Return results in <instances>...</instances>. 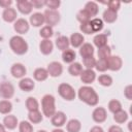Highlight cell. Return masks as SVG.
Masks as SVG:
<instances>
[{"label": "cell", "instance_id": "cell-11", "mask_svg": "<svg viewBox=\"0 0 132 132\" xmlns=\"http://www.w3.org/2000/svg\"><path fill=\"white\" fill-rule=\"evenodd\" d=\"M107 65L108 69H110L111 71H119L122 68L123 61L119 56H110L109 58H107Z\"/></svg>", "mask_w": 132, "mask_h": 132}, {"label": "cell", "instance_id": "cell-50", "mask_svg": "<svg viewBox=\"0 0 132 132\" xmlns=\"http://www.w3.org/2000/svg\"><path fill=\"white\" fill-rule=\"evenodd\" d=\"M90 132H104V130H103L102 127H100V126H94V127L91 128Z\"/></svg>", "mask_w": 132, "mask_h": 132}, {"label": "cell", "instance_id": "cell-35", "mask_svg": "<svg viewBox=\"0 0 132 132\" xmlns=\"http://www.w3.org/2000/svg\"><path fill=\"white\" fill-rule=\"evenodd\" d=\"M110 56H111V50L107 44L98 48V57H99V59H107Z\"/></svg>", "mask_w": 132, "mask_h": 132}, {"label": "cell", "instance_id": "cell-6", "mask_svg": "<svg viewBox=\"0 0 132 132\" xmlns=\"http://www.w3.org/2000/svg\"><path fill=\"white\" fill-rule=\"evenodd\" d=\"M14 94V87L12 86L11 82L8 81H4L2 84H0V96L2 98L6 99H10Z\"/></svg>", "mask_w": 132, "mask_h": 132}, {"label": "cell", "instance_id": "cell-16", "mask_svg": "<svg viewBox=\"0 0 132 132\" xmlns=\"http://www.w3.org/2000/svg\"><path fill=\"white\" fill-rule=\"evenodd\" d=\"M19 125L18 119L13 114H8L3 119V126L5 127V129L8 130H13L16 128V126Z\"/></svg>", "mask_w": 132, "mask_h": 132}, {"label": "cell", "instance_id": "cell-30", "mask_svg": "<svg viewBox=\"0 0 132 132\" xmlns=\"http://www.w3.org/2000/svg\"><path fill=\"white\" fill-rule=\"evenodd\" d=\"M26 108L28 109V111L38 110L39 103L36 100V98H34V97H28L27 100H26Z\"/></svg>", "mask_w": 132, "mask_h": 132}, {"label": "cell", "instance_id": "cell-47", "mask_svg": "<svg viewBox=\"0 0 132 132\" xmlns=\"http://www.w3.org/2000/svg\"><path fill=\"white\" fill-rule=\"evenodd\" d=\"M124 95L125 97L128 99V100H131L132 99V86L131 85H128L125 90H124Z\"/></svg>", "mask_w": 132, "mask_h": 132}, {"label": "cell", "instance_id": "cell-42", "mask_svg": "<svg viewBox=\"0 0 132 132\" xmlns=\"http://www.w3.org/2000/svg\"><path fill=\"white\" fill-rule=\"evenodd\" d=\"M84 65L87 69H93L96 65V59L94 57H89L84 59Z\"/></svg>", "mask_w": 132, "mask_h": 132}, {"label": "cell", "instance_id": "cell-29", "mask_svg": "<svg viewBox=\"0 0 132 132\" xmlns=\"http://www.w3.org/2000/svg\"><path fill=\"white\" fill-rule=\"evenodd\" d=\"M28 119L31 124H38L42 121V114L39 110H34V111H29L28 112Z\"/></svg>", "mask_w": 132, "mask_h": 132}, {"label": "cell", "instance_id": "cell-26", "mask_svg": "<svg viewBox=\"0 0 132 132\" xmlns=\"http://www.w3.org/2000/svg\"><path fill=\"white\" fill-rule=\"evenodd\" d=\"M82 70H84L82 69V66L78 62H73L68 67V72L72 76H78V75H80V73L82 72Z\"/></svg>", "mask_w": 132, "mask_h": 132}, {"label": "cell", "instance_id": "cell-49", "mask_svg": "<svg viewBox=\"0 0 132 132\" xmlns=\"http://www.w3.org/2000/svg\"><path fill=\"white\" fill-rule=\"evenodd\" d=\"M108 132H123V129H122L120 126L113 125V126H110V127H109Z\"/></svg>", "mask_w": 132, "mask_h": 132}, {"label": "cell", "instance_id": "cell-24", "mask_svg": "<svg viewBox=\"0 0 132 132\" xmlns=\"http://www.w3.org/2000/svg\"><path fill=\"white\" fill-rule=\"evenodd\" d=\"M69 45H70L69 38L67 36H60V37H58L56 39V46L60 51H62V52H64L65 50H67L69 47Z\"/></svg>", "mask_w": 132, "mask_h": 132}, {"label": "cell", "instance_id": "cell-40", "mask_svg": "<svg viewBox=\"0 0 132 132\" xmlns=\"http://www.w3.org/2000/svg\"><path fill=\"white\" fill-rule=\"evenodd\" d=\"M96 69L100 72H104L108 69V65H107V59H99L96 60V65H95Z\"/></svg>", "mask_w": 132, "mask_h": 132}, {"label": "cell", "instance_id": "cell-48", "mask_svg": "<svg viewBox=\"0 0 132 132\" xmlns=\"http://www.w3.org/2000/svg\"><path fill=\"white\" fill-rule=\"evenodd\" d=\"M11 4H12V1L11 0H0V6L3 7L4 9L10 7Z\"/></svg>", "mask_w": 132, "mask_h": 132}, {"label": "cell", "instance_id": "cell-8", "mask_svg": "<svg viewBox=\"0 0 132 132\" xmlns=\"http://www.w3.org/2000/svg\"><path fill=\"white\" fill-rule=\"evenodd\" d=\"M29 23L27 20L21 18V19H18L15 22H14V25H13V29L16 33L19 34H26L28 31H29Z\"/></svg>", "mask_w": 132, "mask_h": 132}, {"label": "cell", "instance_id": "cell-25", "mask_svg": "<svg viewBox=\"0 0 132 132\" xmlns=\"http://www.w3.org/2000/svg\"><path fill=\"white\" fill-rule=\"evenodd\" d=\"M76 58V54L73 50H70V48H67L65 50L63 53H62V60L65 62V63H73L74 60Z\"/></svg>", "mask_w": 132, "mask_h": 132}, {"label": "cell", "instance_id": "cell-36", "mask_svg": "<svg viewBox=\"0 0 132 132\" xmlns=\"http://www.w3.org/2000/svg\"><path fill=\"white\" fill-rule=\"evenodd\" d=\"M54 34V30H53V27H50V26H44L41 28L40 32H39V35L43 38V39H50Z\"/></svg>", "mask_w": 132, "mask_h": 132}, {"label": "cell", "instance_id": "cell-28", "mask_svg": "<svg viewBox=\"0 0 132 132\" xmlns=\"http://www.w3.org/2000/svg\"><path fill=\"white\" fill-rule=\"evenodd\" d=\"M118 19V13L117 11H113L111 9H106L104 12H103V21L106 22V23H113L116 22Z\"/></svg>", "mask_w": 132, "mask_h": 132}, {"label": "cell", "instance_id": "cell-13", "mask_svg": "<svg viewBox=\"0 0 132 132\" xmlns=\"http://www.w3.org/2000/svg\"><path fill=\"white\" fill-rule=\"evenodd\" d=\"M80 80L86 84V85H89V84H92L95 78H96V73L94 72L93 69H85L82 70V72L80 73Z\"/></svg>", "mask_w": 132, "mask_h": 132}, {"label": "cell", "instance_id": "cell-14", "mask_svg": "<svg viewBox=\"0 0 132 132\" xmlns=\"http://www.w3.org/2000/svg\"><path fill=\"white\" fill-rule=\"evenodd\" d=\"M35 87L34 80L29 77H23L19 82V88L24 92H31Z\"/></svg>", "mask_w": 132, "mask_h": 132}, {"label": "cell", "instance_id": "cell-44", "mask_svg": "<svg viewBox=\"0 0 132 132\" xmlns=\"http://www.w3.org/2000/svg\"><path fill=\"white\" fill-rule=\"evenodd\" d=\"M61 2L59 0H47L45 1V6H47V8L52 9V10H56L59 6H60Z\"/></svg>", "mask_w": 132, "mask_h": 132}, {"label": "cell", "instance_id": "cell-10", "mask_svg": "<svg viewBox=\"0 0 132 132\" xmlns=\"http://www.w3.org/2000/svg\"><path fill=\"white\" fill-rule=\"evenodd\" d=\"M66 120H67L66 114H65L63 111H56V112L54 113V116L51 118L52 124H53L55 127H57V128H60V127L64 126L65 123H66Z\"/></svg>", "mask_w": 132, "mask_h": 132}, {"label": "cell", "instance_id": "cell-3", "mask_svg": "<svg viewBox=\"0 0 132 132\" xmlns=\"http://www.w3.org/2000/svg\"><path fill=\"white\" fill-rule=\"evenodd\" d=\"M55 97L53 95L46 94L41 99V108L42 112L45 117L52 118L56 112V105H55Z\"/></svg>", "mask_w": 132, "mask_h": 132}, {"label": "cell", "instance_id": "cell-18", "mask_svg": "<svg viewBox=\"0 0 132 132\" xmlns=\"http://www.w3.org/2000/svg\"><path fill=\"white\" fill-rule=\"evenodd\" d=\"M54 44L50 39H43L39 43V50L43 55H50L53 52Z\"/></svg>", "mask_w": 132, "mask_h": 132}, {"label": "cell", "instance_id": "cell-51", "mask_svg": "<svg viewBox=\"0 0 132 132\" xmlns=\"http://www.w3.org/2000/svg\"><path fill=\"white\" fill-rule=\"evenodd\" d=\"M52 132H64V130H62V129H60V128H56V129H54Z\"/></svg>", "mask_w": 132, "mask_h": 132}, {"label": "cell", "instance_id": "cell-21", "mask_svg": "<svg viewBox=\"0 0 132 132\" xmlns=\"http://www.w3.org/2000/svg\"><path fill=\"white\" fill-rule=\"evenodd\" d=\"M44 23V16L43 13L40 12H35L30 16V24L33 27H41Z\"/></svg>", "mask_w": 132, "mask_h": 132}, {"label": "cell", "instance_id": "cell-17", "mask_svg": "<svg viewBox=\"0 0 132 132\" xmlns=\"http://www.w3.org/2000/svg\"><path fill=\"white\" fill-rule=\"evenodd\" d=\"M16 10L14 8H11V7H8V8H5L2 12V19L7 22V23H12L16 20Z\"/></svg>", "mask_w": 132, "mask_h": 132}, {"label": "cell", "instance_id": "cell-32", "mask_svg": "<svg viewBox=\"0 0 132 132\" xmlns=\"http://www.w3.org/2000/svg\"><path fill=\"white\" fill-rule=\"evenodd\" d=\"M113 120L118 124H123L128 120V113L125 110L121 109V110H119V111L113 113Z\"/></svg>", "mask_w": 132, "mask_h": 132}, {"label": "cell", "instance_id": "cell-5", "mask_svg": "<svg viewBox=\"0 0 132 132\" xmlns=\"http://www.w3.org/2000/svg\"><path fill=\"white\" fill-rule=\"evenodd\" d=\"M44 16V23H46L47 26L54 27L60 22V13L57 10L46 9L43 13Z\"/></svg>", "mask_w": 132, "mask_h": 132}, {"label": "cell", "instance_id": "cell-12", "mask_svg": "<svg viewBox=\"0 0 132 132\" xmlns=\"http://www.w3.org/2000/svg\"><path fill=\"white\" fill-rule=\"evenodd\" d=\"M26 67L22 63H14L10 68V73L15 78H23L26 74Z\"/></svg>", "mask_w": 132, "mask_h": 132}, {"label": "cell", "instance_id": "cell-53", "mask_svg": "<svg viewBox=\"0 0 132 132\" xmlns=\"http://www.w3.org/2000/svg\"><path fill=\"white\" fill-rule=\"evenodd\" d=\"M37 132H46V131H45V130H38Z\"/></svg>", "mask_w": 132, "mask_h": 132}, {"label": "cell", "instance_id": "cell-31", "mask_svg": "<svg viewBox=\"0 0 132 132\" xmlns=\"http://www.w3.org/2000/svg\"><path fill=\"white\" fill-rule=\"evenodd\" d=\"M94 44L99 48L107 44V35L106 34H97L93 39Z\"/></svg>", "mask_w": 132, "mask_h": 132}, {"label": "cell", "instance_id": "cell-23", "mask_svg": "<svg viewBox=\"0 0 132 132\" xmlns=\"http://www.w3.org/2000/svg\"><path fill=\"white\" fill-rule=\"evenodd\" d=\"M81 128V124L78 120L76 119H71L67 125H66V130L67 132H79Z\"/></svg>", "mask_w": 132, "mask_h": 132}, {"label": "cell", "instance_id": "cell-33", "mask_svg": "<svg viewBox=\"0 0 132 132\" xmlns=\"http://www.w3.org/2000/svg\"><path fill=\"white\" fill-rule=\"evenodd\" d=\"M12 110V104L9 100H1L0 101V113L8 114Z\"/></svg>", "mask_w": 132, "mask_h": 132}, {"label": "cell", "instance_id": "cell-2", "mask_svg": "<svg viewBox=\"0 0 132 132\" xmlns=\"http://www.w3.org/2000/svg\"><path fill=\"white\" fill-rule=\"evenodd\" d=\"M9 46L11 51L16 55H24L28 51V43L27 41L20 35L12 36L9 40Z\"/></svg>", "mask_w": 132, "mask_h": 132}, {"label": "cell", "instance_id": "cell-45", "mask_svg": "<svg viewBox=\"0 0 132 132\" xmlns=\"http://www.w3.org/2000/svg\"><path fill=\"white\" fill-rule=\"evenodd\" d=\"M107 6H108V9H111L113 11H118L121 7V2L116 1V0H111V1L107 2Z\"/></svg>", "mask_w": 132, "mask_h": 132}, {"label": "cell", "instance_id": "cell-7", "mask_svg": "<svg viewBox=\"0 0 132 132\" xmlns=\"http://www.w3.org/2000/svg\"><path fill=\"white\" fill-rule=\"evenodd\" d=\"M92 119L96 123H103L107 119V112L104 107H96L92 112Z\"/></svg>", "mask_w": 132, "mask_h": 132}, {"label": "cell", "instance_id": "cell-39", "mask_svg": "<svg viewBox=\"0 0 132 132\" xmlns=\"http://www.w3.org/2000/svg\"><path fill=\"white\" fill-rule=\"evenodd\" d=\"M76 19H77V21H78L80 24H82V23H87V22H90V21H91V16H90V14H89L85 9H81V10H79V11L77 12V14H76Z\"/></svg>", "mask_w": 132, "mask_h": 132}, {"label": "cell", "instance_id": "cell-19", "mask_svg": "<svg viewBox=\"0 0 132 132\" xmlns=\"http://www.w3.org/2000/svg\"><path fill=\"white\" fill-rule=\"evenodd\" d=\"M79 55L85 59L89 57H93L94 55V47L91 43H84L79 48Z\"/></svg>", "mask_w": 132, "mask_h": 132}, {"label": "cell", "instance_id": "cell-9", "mask_svg": "<svg viewBox=\"0 0 132 132\" xmlns=\"http://www.w3.org/2000/svg\"><path fill=\"white\" fill-rule=\"evenodd\" d=\"M47 72H48V75L53 76V77H58L62 74L63 72V66L61 63L59 62H51L48 65H47Z\"/></svg>", "mask_w": 132, "mask_h": 132}, {"label": "cell", "instance_id": "cell-4", "mask_svg": "<svg viewBox=\"0 0 132 132\" xmlns=\"http://www.w3.org/2000/svg\"><path fill=\"white\" fill-rule=\"evenodd\" d=\"M58 93L63 99L67 100V101H72L75 98V95H76L72 86H70L69 84H66V82H62V84L59 85Z\"/></svg>", "mask_w": 132, "mask_h": 132}, {"label": "cell", "instance_id": "cell-34", "mask_svg": "<svg viewBox=\"0 0 132 132\" xmlns=\"http://www.w3.org/2000/svg\"><path fill=\"white\" fill-rule=\"evenodd\" d=\"M90 24H91V27H92V30L93 32H99L103 29V21L101 19H98V18H95L93 20L90 21Z\"/></svg>", "mask_w": 132, "mask_h": 132}, {"label": "cell", "instance_id": "cell-38", "mask_svg": "<svg viewBox=\"0 0 132 132\" xmlns=\"http://www.w3.org/2000/svg\"><path fill=\"white\" fill-rule=\"evenodd\" d=\"M108 109H109L110 112L114 113V112H117V111L122 109V104H121V102L119 100L112 99V100H110L108 102Z\"/></svg>", "mask_w": 132, "mask_h": 132}, {"label": "cell", "instance_id": "cell-43", "mask_svg": "<svg viewBox=\"0 0 132 132\" xmlns=\"http://www.w3.org/2000/svg\"><path fill=\"white\" fill-rule=\"evenodd\" d=\"M80 31L82 33H86V34H93V30H92V27H91V24L90 22H87V23H82L80 24V27H79Z\"/></svg>", "mask_w": 132, "mask_h": 132}, {"label": "cell", "instance_id": "cell-15", "mask_svg": "<svg viewBox=\"0 0 132 132\" xmlns=\"http://www.w3.org/2000/svg\"><path fill=\"white\" fill-rule=\"evenodd\" d=\"M16 6L19 11L23 14H29L33 9L31 1H28V0H19L16 2Z\"/></svg>", "mask_w": 132, "mask_h": 132}, {"label": "cell", "instance_id": "cell-52", "mask_svg": "<svg viewBox=\"0 0 132 132\" xmlns=\"http://www.w3.org/2000/svg\"><path fill=\"white\" fill-rule=\"evenodd\" d=\"M0 132H5V127L3 126V124H0Z\"/></svg>", "mask_w": 132, "mask_h": 132}, {"label": "cell", "instance_id": "cell-27", "mask_svg": "<svg viewBox=\"0 0 132 132\" xmlns=\"http://www.w3.org/2000/svg\"><path fill=\"white\" fill-rule=\"evenodd\" d=\"M84 9H85V10L90 14V16L92 18V16H95V15L98 13L99 7H98V5H97L96 2H94V1H90V2H87V3H86Z\"/></svg>", "mask_w": 132, "mask_h": 132}, {"label": "cell", "instance_id": "cell-37", "mask_svg": "<svg viewBox=\"0 0 132 132\" xmlns=\"http://www.w3.org/2000/svg\"><path fill=\"white\" fill-rule=\"evenodd\" d=\"M98 82L103 87H109L112 85V77L107 74H101L98 77Z\"/></svg>", "mask_w": 132, "mask_h": 132}, {"label": "cell", "instance_id": "cell-41", "mask_svg": "<svg viewBox=\"0 0 132 132\" xmlns=\"http://www.w3.org/2000/svg\"><path fill=\"white\" fill-rule=\"evenodd\" d=\"M19 131L20 132H33V126L28 121H22L19 124Z\"/></svg>", "mask_w": 132, "mask_h": 132}, {"label": "cell", "instance_id": "cell-20", "mask_svg": "<svg viewBox=\"0 0 132 132\" xmlns=\"http://www.w3.org/2000/svg\"><path fill=\"white\" fill-rule=\"evenodd\" d=\"M84 36L80 33H73L69 38V43L73 47H80L84 44Z\"/></svg>", "mask_w": 132, "mask_h": 132}, {"label": "cell", "instance_id": "cell-1", "mask_svg": "<svg viewBox=\"0 0 132 132\" xmlns=\"http://www.w3.org/2000/svg\"><path fill=\"white\" fill-rule=\"evenodd\" d=\"M77 95H78V98L82 102H85L86 104H88L90 106L97 105V103L99 101L98 94L96 93V91L92 87H89V86L80 87L79 90H78Z\"/></svg>", "mask_w": 132, "mask_h": 132}, {"label": "cell", "instance_id": "cell-22", "mask_svg": "<svg viewBox=\"0 0 132 132\" xmlns=\"http://www.w3.org/2000/svg\"><path fill=\"white\" fill-rule=\"evenodd\" d=\"M33 76H34L35 80H37V81H43V80H45L48 77V72H47V70L45 68L39 67V68H36L34 70Z\"/></svg>", "mask_w": 132, "mask_h": 132}, {"label": "cell", "instance_id": "cell-46", "mask_svg": "<svg viewBox=\"0 0 132 132\" xmlns=\"http://www.w3.org/2000/svg\"><path fill=\"white\" fill-rule=\"evenodd\" d=\"M31 4H32V7L39 9V8L45 6V0H32Z\"/></svg>", "mask_w": 132, "mask_h": 132}]
</instances>
